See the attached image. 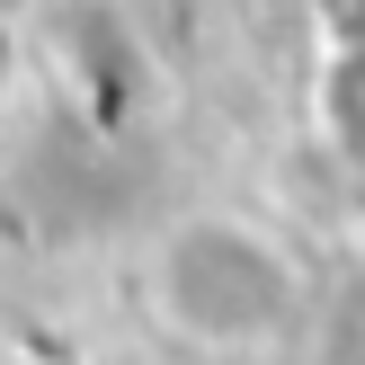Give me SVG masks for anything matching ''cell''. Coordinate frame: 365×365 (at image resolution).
I'll list each match as a JSON object with an SVG mask.
<instances>
[{
	"label": "cell",
	"mask_w": 365,
	"mask_h": 365,
	"mask_svg": "<svg viewBox=\"0 0 365 365\" xmlns=\"http://www.w3.org/2000/svg\"><path fill=\"white\" fill-rule=\"evenodd\" d=\"M143 312L170 348L205 365L277 356L312 330L321 267L250 205H187L143 250Z\"/></svg>",
	"instance_id": "cell-1"
}]
</instances>
